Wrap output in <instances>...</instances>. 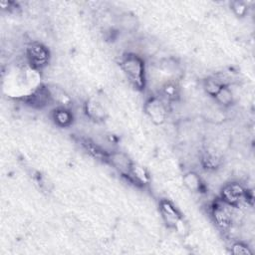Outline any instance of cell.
Masks as SVG:
<instances>
[{"mask_svg":"<svg viewBox=\"0 0 255 255\" xmlns=\"http://www.w3.org/2000/svg\"><path fill=\"white\" fill-rule=\"evenodd\" d=\"M120 68L129 85L136 91L146 87V67L143 58L135 53H126L120 59Z\"/></svg>","mask_w":255,"mask_h":255,"instance_id":"1","label":"cell"},{"mask_svg":"<svg viewBox=\"0 0 255 255\" xmlns=\"http://www.w3.org/2000/svg\"><path fill=\"white\" fill-rule=\"evenodd\" d=\"M25 59L30 69L36 72L44 70L50 63L49 49L40 42H31L25 50Z\"/></svg>","mask_w":255,"mask_h":255,"instance_id":"2","label":"cell"},{"mask_svg":"<svg viewBox=\"0 0 255 255\" xmlns=\"http://www.w3.org/2000/svg\"><path fill=\"white\" fill-rule=\"evenodd\" d=\"M219 198L226 204L239 209L242 205L247 204L249 199L248 190L238 181H230L225 183L219 194Z\"/></svg>","mask_w":255,"mask_h":255,"instance_id":"3","label":"cell"},{"mask_svg":"<svg viewBox=\"0 0 255 255\" xmlns=\"http://www.w3.org/2000/svg\"><path fill=\"white\" fill-rule=\"evenodd\" d=\"M159 212L167 227L174 229L181 236H185L187 234L188 228L181 213L170 201L162 199L159 202Z\"/></svg>","mask_w":255,"mask_h":255,"instance_id":"4","label":"cell"},{"mask_svg":"<svg viewBox=\"0 0 255 255\" xmlns=\"http://www.w3.org/2000/svg\"><path fill=\"white\" fill-rule=\"evenodd\" d=\"M235 209L237 208L226 204L220 198L211 204L210 214L212 220L221 231H228L232 227L235 218Z\"/></svg>","mask_w":255,"mask_h":255,"instance_id":"5","label":"cell"},{"mask_svg":"<svg viewBox=\"0 0 255 255\" xmlns=\"http://www.w3.org/2000/svg\"><path fill=\"white\" fill-rule=\"evenodd\" d=\"M143 110L146 117L156 126L162 125L167 120V104L159 96L148 98L144 103Z\"/></svg>","mask_w":255,"mask_h":255,"instance_id":"6","label":"cell"},{"mask_svg":"<svg viewBox=\"0 0 255 255\" xmlns=\"http://www.w3.org/2000/svg\"><path fill=\"white\" fill-rule=\"evenodd\" d=\"M23 101L34 109H43L54 103L50 88L45 85H39L31 94L24 97Z\"/></svg>","mask_w":255,"mask_h":255,"instance_id":"7","label":"cell"},{"mask_svg":"<svg viewBox=\"0 0 255 255\" xmlns=\"http://www.w3.org/2000/svg\"><path fill=\"white\" fill-rule=\"evenodd\" d=\"M114 169H116L122 176L128 178L133 161L124 151H111L108 154L107 161Z\"/></svg>","mask_w":255,"mask_h":255,"instance_id":"8","label":"cell"},{"mask_svg":"<svg viewBox=\"0 0 255 255\" xmlns=\"http://www.w3.org/2000/svg\"><path fill=\"white\" fill-rule=\"evenodd\" d=\"M201 165L210 171H214L222 164L221 154L213 147H206L200 155Z\"/></svg>","mask_w":255,"mask_h":255,"instance_id":"9","label":"cell"},{"mask_svg":"<svg viewBox=\"0 0 255 255\" xmlns=\"http://www.w3.org/2000/svg\"><path fill=\"white\" fill-rule=\"evenodd\" d=\"M84 111L87 117L95 122H103L108 117L107 110L96 99H89L84 105Z\"/></svg>","mask_w":255,"mask_h":255,"instance_id":"10","label":"cell"},{"mask_svg":"<svg viewBox=\"0 0 255 255\" xmlns=\"http://www.w3.org/2000/svg\"><path fill=\"white\" fill-rule=\"evenodd\" d=\"M127 179L136 186L143 187L149 183V174L143 166L133 162Z\"/></svg>","mask_w":255,"mask_h":255,"instance_id":"11","label":"cell"},{"mask_svg":"<svg viewBox=\"0 0 255 255\" xmlns=\"http://www.w3.org/2000/svg\"><path fill=\"white\" fill-rule=\"evenodd\" d=\"M52 119L56 126L60 128H68L72 125L74 116L69 108L57 107L52 113Z\"/></svg>","mask_w":255,"mask_h":255,"instance_id":"12","label":"cell"},{"mask_svg":"<svg viewBox=\"0 0 255 255\" xmlns=\"http://www.w3.org/2000/svg\"><path fill=\"white\" fill-rule=\"evenodd\" d=\"M183 185L191 192L198 193L203 190L204 184L201 177L195 171H187L182 176Z\"/></svg>","mask_w":255,"mask_h":255,"instance_id":"13","label":"cell"},{"mask_svg":"<svg viewBox=\"0 0 255 255\" xmlns=\"http://www.w3.org/2000/svg\"><path fill=\"white\" fill-rule=\"evenodd\" d=\"M160 98L167 104V103H174L179 99L180 89L177 83L173 81L166 82L160 90Z\"/></svg>","mask_w":255,"mask_h":255,"instance_id":"14","label":"cell"},{"mask_svg":"<svg viewBox=\"0 0 255 255\" xmlns=\"http://www.w3.org/2000/svg\"><path fill=\"white\" fill-rule=\"evenodd\" d=\"M213 99L215 103L222 108H228L234 103V96L229 86H223Z\"/></svg>","mask_w":255,"mask_h":255,"instance_id":"15","label":"cell"},{"mask_svg":"<svg viewBox=\"0 0 255 255\" xmlns=\"http://www.w3.org/2000/svg\"><path fill=\"white\" fill-rule=\"evenodd\" d=\"M223 86L224 85L215 76L209 77L203 81V90L211 98H214Z\"/></svg>","mask_w":255,"mask_h":255,"instance_id":"16","label":"cell"},{"mask_svg":"<svg viewBox=\"0 0 255 255\" xmlns=\"http://www.w3.org/2000/svg\"><path fill=\"white\" fill-rule=\"evenodd\" d=\"M231 253L236 255H247L251 254V250L247 244L243 242H235L231 246Z\"/></svg>","mask_w":255,"mask_h":255,"instance_id":"17","label":"cell"},{"mask_svg":"<svg viewBox=\"0 0 255 255\" xmlns=\"http://www.w3.org/2000/svg\"><path fill=\"white\" fill-rule=\"evenodd\" d=\"M231 9L234 12V14L238 17H243L247 13V6L244 2L241 1H235L231 3Z\"/></svg>","mask_w":255,"mask_h":255,"instance_id":"18","label":"cell"}]
</instances>
